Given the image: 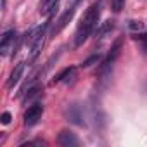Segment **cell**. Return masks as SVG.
<instances>
[{
  "label": "cell",
  "instance_id": "cell-14",
  "mask_svg": "<svg viewBox=\"0 0 147 147\" xmlns=\"http://www.w3.org/2000/svg\"><path fill=\"white\" fill-rule=\"evenodd\" d=\"M100 61V55L97 54V55H90L88 59H85L83 62H82V67H90L92 64H95V62H99Z\"/></svg>",
  "mask_w": 147,
  "mask_h": 147
},
{
  "label": "cell",
  "instance_id": "cell-5",
  "mask_svg": "<svg viewBox=\"0 0 147 147\" xmlns=\"http://www.w3.org/2000/svg\"><path fill=\"white\" fill-rule=\"evenodd\" d=\"M57 144L62 145V147H75V145H80V140H78V137L73 133V131L62 130L57 135Z\"/></svg>",
  "mask_w": 147,
  "mask_h": 147
},
{
  "label": "cell",
  "instance_id": "cell-3",
  "mask_svg": "<svg viewBox=\"0 0 147 147\" xmlns=\"http://www.w3.org/2000/svg\"><path fill=\"white\" fill-rule=\"evenodd\" d=\"M42 114H43V106L42 104H33L26 109L24 113V125L26 126H33L36 125L40 119H42Z\"/></svg>",
  "mask_w": 147,
  "mask_h": 147
},
{
  "label": "cell",
  "instance_id": "cell-18",
  "mask_svg": "<svg viewBox=\"0 0 147 147\" xmlns=\"http://www.w3.org/2000/svg\"><path fill=\"white\" fill-rule=\"evenodd\" d=\"M78 2H80V0H67V4H71V7H75Z\"/></svg>",
  "mask_w": 147,
  "mask_h": 147
},
{
  "label": "cell",
  "instance_id": "cell-8",
  "mask_svg": "<svg viewBox=\"0 0 147 147\" xmlns=\"http://www.w3.org/2000/svg\"><path fill=\"white\" fill-rule=\"evenodd\" d=\"M23 73H24V62H19V64L12 69L11 76H9V80H7V83H5V87H7V88H12V87H14V85L21 80Z\"/></svg>",
  "mask_w": 147,
  "mask_h": 147
},
{
  "label": "cell",
  "instance_id": "cell-4",
  "mask_svg": "<svg viewBox=\"0 0 147 147\" xmlns=\"http://www.w3.org/2000/svg\"><path fill=\"white\" fill-rule=\"evenodd\" d=\"M16 40H18V36H16V31H14V30L5 31L4 36H2V42H0V54H2V55H7L9 50H12V54H14V50H16V47H14Z\"/></svg>",
  "mask_w": 147,
  "mask_h": 147
},
{
  "label": "cell",
  "instance_id": "cell-15",
  "mask_svg": "<svg viewBox=\"0 0 147 147\" xmlns=\"http://www.w3.org/2000/svg\"><path fill=\"white\" fill-rule=\"evenodd\" d=\"M11 119H12V114H11V113H7V111H5V113H2V116H0V121H2L4 125H9V123H11Z\"/></svg>",
  "mask_w": 147,
  "mask_h": 147
},
{
  "label": "cell",
  "instance_id": "cell-7",
  "mask_svg": "<svg viewBox=\"0 0 147 147\" xmlns=\"http://www.w3.org/2000/svg\"><path fill=\"white\" fill-rule=\"evenodd\" d=\"M66 118H67L71 123L78 125V126L83 125V114H82L78 104H71V106H67V109H66Z\"/></svg>",
  "mask_w": 147,
  "mask_h": 147
},
{
  "label": "cell",
  "instance_id": "cell-12",
  "mask_svg": "<svg viewBox=\"0 0 147 147\" xmlns=\"http://www.w3.org/2000/svg\"><path fill=\"white\" fill-rule=\"evenodd\" d=\"M113 28H114V23H113V21H106V23H102V24H100V28H99V30H97V33H95V35H97V38H102V36H104L106 33H109Z\"/></svg>",
  "mask_w": 147,
  "mask_h": 147
},
{
  "label": "cell",
  "instance_id": "cell-1",
  "mask_svg": "<svg viewBox=\"0 0 147 147\" xmlns=\"http://www.w3.org/2000/svg\"><path fill=\"white\" fill-rule=\"evenodd\" d=\"M99 18H100V4L95 2L92 4L87 12L83 14L80 24H78V30H76V36H75V45L80 47L83 45V42L94 33V30L97 28V23H99Z\"/></svg>",
  "mask_w": 147,
  "mask_h": 147
},
{
  "label": "cell",
  "instance_id": "cell-17",
  "mask_svg": "<svg viewBox=\"0 0 147 147\" xmlns=\"http://www.w3.org/2000/svg\"><path fill=\"white\" fill-rule=\"evenodd\" d=\"M131 30H142L144 28V24L140 23V21H130V24H128Z\"/></svg>",
  "mask_w": 147,
  "mask_h": 147
},
{
  "label": "cell",
  "instance_id": "cell-13",
  "mask_svg": "<svg viewBox=\"0 0 147 147\" xmlns=\"http://www.w3.org/2000/svg\"><path fill=\"white\" fill-rule=\"evenodd\" d=\"M125 2L126 0H111V9H113V12H121V9L125 7Z\"/></svg>",
  "mask_w": 147,
  "mask_h": 147
},
{
  "label": "cell",
  "instance_id": "cell-11",
  "mask_svg": "<svg viewBox=\"0 0 147 147\" xmlns=\"http://www.w3.org/2000/svg\"><path fill=\"white\" fill-rule=\"evenodd\" d=\"M42 92H43V87H42V85H35V87H30L28 94L24 95V104H28V102H31L33 99L40 97V94H42Z\"/></svg>",
  "mask_w": 147,
  "mask_h": 147
},
{
  "label": "cell",
  "instance_id": "cell-16",
  "mask_svg": "<svg viewBox=\"0 0 147 147\" xmlns=\"http://www.w3.org/2000/svg\"><path fill=\"white\" fill-rule=\"evenodd\" d=\"M135 38L142 42V45H144V50H145V54H147V35H137Z\"/></svg>",
  "mask_w": 147,
  "mask_h": 147
},
{
  "label": "cell",
  "instance_id": "cell-2",
  "mask_svg": "<svg viewBox=\"0 0 147 147\" xmlns=\"http://www.w3.org/2000/svg\"><path fill=\"white\" fill-rule=\"evenodd\" d=\"M47 26H49V24L45 23L43 26H40V28H35V30H33V33H31V36H30V45H31L30 59H31V61H35V59L40 55V52H42V49H43V45H45Z\"/></svg>",
  "mask_w": 147,
  "mask_h": 147
},
{
  "label": "cell",
  "instance_id": "cell-6",
  "mask_svg": "<svg viewBox=\"0 0 147 147\" xmlns=\"http://www.w3.org/2000/svg\"><path fill=\"white\" fill-rule=\"evenodd\" d=\"M73 16H75V7H69V9L57 19V23H55V26H54V30H52V35L55 36L57 33H61V31L69 24V21L73 19Z\"/></svg>",
  "mask_w": 147,
  "mask_h": 147
},
{
  "label": "cell",
  "instance_id": "cell-10",
  "mask_svg": "<svg viewBox=\"0 0 147 147\" xmlns=\"http://www.w3.org/2000/svg\"><path fill=\"white\" fill-rule=\"evenodd\" d=\"M73 75H76V67H66V69H62L59 75L52 80V83H61V82L67 80V78H69V76H73Z\"/></svg>",
  "mask_w": 147,
  "mask_h": 147
},
{
  "label": "cell",
  "instance_id": "cell-9",
  "mask_svg": "<svg viewBox=\"0 0 147 147\" xmlns=\"http://www.w3.org/2000/svg\"><path fill=\"white\" fill-rule=\"evenodd\" d=\"M59 0H42L40 2V12L42 14H50L54 9H57Z\"/></svg>",
  "mask_w": 147,
  "mask_h": 147
}]
</instances>
